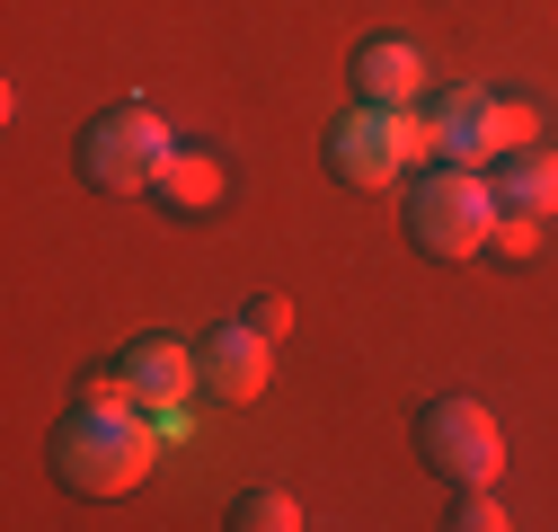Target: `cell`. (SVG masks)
I'll use <instances>...</instances> for the list:
<instances>
[{"label": "cell", "mask_w": 558, "mask_h": 532, "mask_svg": "<svg viewBox=\"0 0 558 532\" xmlns=\"http://www.w3.org/2000/svg\"><path fill=\"white\" fill-rule=\"evenodd\" d=\"M497 178H478V169H461V160H444V169H426L408 186V240L426 249V257H444V266H461V257H478L487 249V231H497Z\"/></svg>", "instance_id": "cell-2"}, {"label": "cell", "mask_w": 558, "mask_h": 532, "mask_svg": "<svg viewBox=\"0 0 558 532\" xmlns=\"http://www.w3.org/2000/svg\"><path fill=\"white\" fill-rule=\"evenodd\" d=\"M266 347H275V338L240 311V319H222L214 338L195 347V364H204V382H214L222 399H257V390H266V373H275V355H266Z\"/></svg>", "instance_id": "cell-7"}, {"label": "cell", "mask_w": 558, "mask_h": 532, "mask_svg": "<svg viewBox=\"0 0 558 532\" xmlns=\"http://www.w3.org/2000/svg\"><path fill=\"white\" fill-rule=\"evenodd\" d=\"M452 532H506V506L487 497V488H461V506H452Z\"/></svg>", "instance_id": "cell-14"}, {"label": "cell", "mask_w": 558, "mask_h": 532, "mask_svg": "<svg viewBox=\"0 0 558 532\" xmlns=\"http://www.w3.org/2000/svg\"><path fill=\"white\" fill-rule=\"evenodd\" d=\"M151 195H160L169 214H214L222 195H231V169H222V152H204V143H169Z\"/></svg>", "instance_id": "cell-9"}, {"label": "cell", "mask_w": 558, "mask_h": 532, "mask_svg": "<svg viewBox=\"0 0 558 532\" xmlns=\"http://www.w3.org/2000/svg\"><path fill=\"white\" fill-rule=\"evenodd\" d=\"M355 98H373V107H416V98H426V53H416L408 36L355 45Z\"/></svg>", "instance_id": "cell-8"}, {"label": "cell", "mask_w": 558, "mask_h": 532, "mask_svg": "<svg viewBox=\"0 0 558 532\" xmlns=\"http://www.w3.org/2000/svg\"><path fill=\"white\" fill-rule=\"evenodd\" d=\"M160 160H169V124H160L151 98H124V107H107V116L81 133V178H89L98 195H151Z\"/></svg>", "instance_id": "cell-4"}, {"label": "cell", "mask_w": 558, "mask_h": 532, "mask_svg": "<svg viewBox=\"0 0 558 532\" xmlns=\"http://www.w3.org/2000/svg\"><path fill=\"white\" fill-rule=\"evenodd\" d=\"M116 373H124V390H133V399H151V409H178V399L195 390V373H204V364H195L178 338H143V347H124V364H116Z\"/></svg>", "instance_id": "cell-10"}, {"label": "cell", "mask_w": 558, "mask_h": 532, "mask_svg": "<svg viewBox=\"0 0 558 532\" xmlns=\"http://www.w3.org/2000/svg\"><path fill=\"white\" fill-rule=\"evenodd\" d=\"M53 480L62 488H81V497H124V488H143L151 480V426H143V399L133 390H89L72 418L53 426Z\"/></svg>", "instance_id": "cell-1"}, {"label": "cell", "mask_w": 558, "mask_h": 532, "mask_svg": "<svg viewBox=\"0 0 558 532\" xmlns=\"http://www.w3.org/2000/svg\"><path fill=\"white\" fill-rule=\"evenodd\" d=\"M541 231H549V214H497V231H487V249H497V257H532L541 249Z\"/></svg>", "instance_id": "cell-13"}, {"label": "cell", "mask_w": 558, "mask_h": 532, "mask_svg": "<svg viewBox=\"0 0 558 532\" xmlns=\"http://www.w3.org/2000/svg\"><path fill=\"white\" fill-rule=\"evenodd\" d=\"M416 452H426L435 480H452V488H487V480L506 471V426H497V409H487V399L452 390V399H435V409L416 418Z\"/></svg>", "instance_id": "cell-5"}, {"label": "cell", "mask_w": 558, "mask_h": 532, "mask_svg": "<svg viewBox=\"0 0 558 532\" xmlns=\"http://www.w3.org/2000/svg\"><path fill=\"white\" fill-rule=\"evenodd\" d=\"M248 319L266 328V338H284V328H293V311H284V302H275V293H257V302H248Z\"/></svg>", "instance_id": "cell-15"}, {"label": "cell", "mask_w": 558, "mask_h": 532, "mask_svg": "<svg viewBox=\"0 0 558 532\" xmlns=\"http://www.w3.org/2000/svg\"><path fill=\"white\" fill-rule=\"evenodd\" d=\"M426 133H435V152H444V160H506V152H514V133H506V98H487V89H452V98L426 116Z\"/></svg>", "instance_id": "cell-6"}, {"label": "cell", "mask_w": 558, "mask_h": 532, "mask_svg": "<svg viewBox=\"0 0 558 532\" xmlns=\"http://www.w3.org/2000/svg\"><path fill=\"white\" fill-rule=\"evenodd\" d=\"M497 205H514V214H558V160H549V152H506Z\"/></svg>", "instance_id": "cell-11"}, {"label": "cell", "mask_w": 558, "mask_h": 532, "mask_svg": "<svg viewBox=\"0 0 558 532\" xmlns=\"http://www.w3.org/2000/svg\"><path fill=\"white\" fill-rule=\"evenodd\" d=\"M231 523H240V532H302V506H293L284 488H248Z\"/></svg>", "instance_id": "cell-12"}, {"label": "cell", "mask_w": 558, "mask_h": 532, "mask_svg": "<svg viewBox=\"0 0 558 532\" xmlns=\"http://www.w3.org/2000/svg\"><path fill=\"white\" fill-rule=\"evenodd\" d=\"M416 152H435V133H426L416 107H373V98H355V107L328 124V169H337L345 186H390Z\"/></svg>", "instance_id": "cell-3"}]
</instances>
